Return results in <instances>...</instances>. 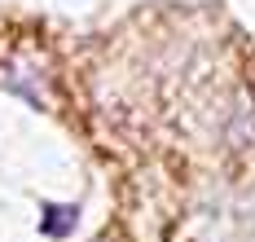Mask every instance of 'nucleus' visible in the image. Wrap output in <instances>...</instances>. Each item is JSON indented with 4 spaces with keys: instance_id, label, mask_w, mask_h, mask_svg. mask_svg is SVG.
Segmentation results:
<instances>
[{
    "instance_id": "f257e3e1",
    "label": "nucleus",
    "mask_w": 255,
    "mask_h": 242,
    "mask_svg": "<svg viewBox=\"0 0 255 242\" xmlns=\"http://www.w3.org/2000/svg\"><path fill=\"white\" fill-rule=\"evenodd\" d=\"M49 220H44V229L49 234H71V220H75V207H49Z\"/></svg>"
}]
</instances>
